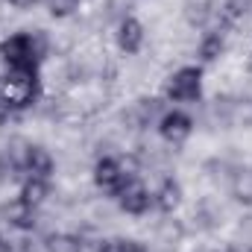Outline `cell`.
<instances>
[{"mask_svg": "<svg viewBox=\"0 0 252 252\" xmlns=\"http://www.w3.org/2000/svg\"><path fill=\"white\" fill-rule=\"evenodd\" d=\"M0 47H3V53H6L9 64H12V70H35V67L41 64L38 62V56H35V47H32V38H30L27 30L6 35Z\"/></svg>", "mask_w": 252, "mask_h": 252, "instance_id": "3", "label": "cell"}, {"mask_svg": "<svg viewBox=\"0 0 252 252\" xmlns=\"http://www.w3.org/2000/svg\"><path fill=\"white\" fill-rule=\"evenodd\" d=\"M124 182H126V173H124V167H121V161H118V158L103 156V158H97V161H94V185H97L100 190L118 193Z\"/></svg>", "mask_w": 252, "mask_h": 252, "instance_id": "7", "label": "cell"}, {"mask_svg": "<svg viewBox=\"0 0 252 252\" xmlns=\"http://www.w3.org/2000/svg\"><path fill=\"white\" fill-rule=\"evenodd\" d=\"M53 170H56L53 153L44 144H32L30 147V156H27V164H24V173L38 176V179H47V176H53Z\"/></svg>", "mask_w": 252, "mask_h": 252, "instance_id": "9", "label": "cell"}, {"mask_svg": "<svg viewBox=\"0 0 252 252\" xmlns=\"http://www.w3.org/2000/svg\"><path fill=\"white\" fill-rule=\"evenodd\" d=\"M97 252H147V247L135 238H103Z\"/></svg>", "mask_w": 252, "mask_h": 252, "instance_id": "15", "label": "cell"}, {"mask_svg": "<svg viewBox=\"0 0 252 252\" xmlns=\"http://www.w3.org/2000/svg\"><path fill=\"white\" fill-rule=\"evenodd\" d=\"M38 79H35V70H12L3 82H0V97L6 100L9 109L21 112L27 106L35 103L38 97Z\"/></svg>", "mask_w": 252, "mask_h": 252, "instance_id": "1", "label": "cell"}, {"mask_svg": "<svg viewBox=\"0 0 252 252\" xmlns=\"http://www.w3.org/2000/svg\"><path fill=\"white\" fill-rule=\"evenodd\" d=\"M188 232H185V226H182V220H176V217H164V220H156V226H153V232H150V250L156 252H176L182 247V238H185Z\"/></svg>", "mask_w": 252, "mask_h": 252, "instance_id": "5", "label": "cell"}, {"mask_svg": "<svg viewBox=\"0 0 252 252\" xmlns=\"http://www.w3.org/2000/svg\"><path fill=\"white\" fill-rule=\"evenodd\" d=\"M202 94V73L196 67H179L164 79V97L173 103H188L193 106Z\"/></svg>", "mask_w": 252, "mask_h": 252, "instance_id": "2", "label": "cell"}, {"mask_svg": "<svg viewBox=\"0 0 252 252\" xmlns=\"http://www.w3.org/2000/svg\"><path fill=\"white\" fill-rule=\"evenodd\" d=\"M12 73V64H9V59H6V53H3V47H0V82L6 79Z\"/></svg>", "mask_w": 252, "mask_h": 252, "instance_id": "18", "label": "cell"}, {"mask_svg": "<svg viewBox=\"0 0 252 252\" xmlns=\"http://www.w3.org/2000/svg\"><path fill=\"white\" fill-rule=\"evenodd\" d=\"M153 202L158 205V211H164V214H173V211H179L182 208V185L170 176V179H164L158 188H156V193H153Z\"/></svg>", "mask_w": 252, "mask_h": 252, "instance_id": "10", "label": "cell"}, {"mask_svg": "<svg viewBox=\"0 0 252 252\" xmlns=\"http://www.w3.org/2000/svg\"><path fill=\"white\" fill-rule=\"evenodd\" d=\"M82 3L85 0H44L50 18H70V15H76L82 9Z\"/></svg>", "mask_w": 252, "mask_h": 252, "instance_id": "16", "label": "cell"}, {"mask_svg": "<svg viewBox=\"0 0 252 252\" xmlns=\"http://www.w3.org/2000/svg\"><path fill=\"white\" fill-rule=\"evenodd\" d=\"M85 244L73 232H50L44 241V252H82Z\"/></svg>", "mask_w": 252, "mask_h": 252, "instance_id": "14", "label": "cell"}, {"mask_svg": "<svg viewBox=\"0 0 252 252\" xmlns=\"http://www.w3.org/2000/svg\"><path fill=\"white\" fill-rule=\"evenodd\" d=\"M6 3H9V6H12L15 12H27V9H32V6H35L38 0H6Z\"/></svg>", "mask_w": 252, "mask_h": 252, "instance_id": "17", "label": "cell"}, {"mask_svg": "<svg viewBox=\"0 0 252 252\" xmlns=\"http://www.w3.org/2000/svg\"><path fill=\"white\" fill-rule=\"evenodd\" d=\"M21 199L32 208H41L47 199H50V185L47 179H38V176H27V182L21 185Z\"/></svg>", "mask_w": 252, "mask_h": 252, "instance_id": "12", "label": "cell"}, {"mask_svg": "<svg viewBox=\"0 0 252 252\" xmlns=\"http://www.w3.org/2000/svg\"><path fill=\"white\" fill-rule=\"evenodd\" d=\"M150 202H153V193H150V188H147V182L138 179V176L126 179L124 185H121V190H118V205H121V211L132 214V217L147 214Z\"/></svg>", "mask_w": 252, "mask_h": 252, "instance_id": "4", "label": "cell"}, {"mask_svg": "<svg viewBox=\"0 0 252 252\" xmlns=\"http://www.w3.org/2000/svg\"><path fill=\"white\" fill-rule=\"evenodd\" d=\"M223 53H226V35H220V32H205L196 44V56L202 62H220Z\"/></svg>", "mask_w": 252, "mask_h": 252, "instance_id": "13", "label": "cell"}, {"mask_svg": "<svg viewBox=\"0 0 252 252\" xmlns=\"http://www.w3.org/2000/svg\"><path fill=\"white\" fill-rule=\"evenodd\" d=\"M0 252H12V247H9V241H6V238H0Z\"/></svg>", "mask_w": 252, "mask_h": 252, "instance_id": "19", "label": "cell"}, {"mask_svg": "<svg viewBox=\"0 0 252 252\" xmlns=\"http://www.w3.org/2000/svg\"><path fill=\"white\" fill-rule=\"evenodd\" d=\"M144 38H147V32H144V24H141V21H135V18H124V21L118 24L115 41H118V50H121V53H126V56L141 53Z\"/></svg>", "mask_w": 252, "mask_h": 252, "instance_id": "8", "label": "cell"}, {"mask_svg": "<svg viewBox=\"0 0 252 252\" xmlns=\"http://www.w3.org/2000/svg\"><path fill=\"white\" fill-rule=\"evenodd\" d=\"M158 135L170 147H179V144H185L193 135V121L185 112H164V118L158 121Z\"/></svg>", "mask_w": 252, "mask_h": 252, "instance_id": "6", "label": "cell"}, {"mask_svg": "<svg viewBox=\"0 0 252 252\" xmlns=\"http://www.w3.org/2000/svg\"><path fill=\"white\" fill-rule=\"evenodd\" d=\"M229 190H232L235 202H241V205H252V164H238V167L232 170Z\"/></svg>", "mask_w": 252, "mask_h": 252, "instance_id": "11", "label": "cell"}]
</instances>
